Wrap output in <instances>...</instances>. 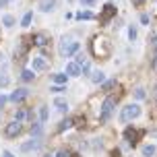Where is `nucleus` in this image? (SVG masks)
Segmentation results:
<instances>
[{
  "label": "nucleus",
  "mask_w": 157,
  "mask_h": 157,
  "mask_svg": "<svg viewBox=\"0 0 157 157\" xmlns=\"http://www.w3.org/2000/svg\"><path fill=\"white\" fill-rule=\"evenodd\" d=\"M139 116H141V105L139 103H128L120 112V120L122 122H130V120H134V118H139Z\"/></svg>",
  "instance_id": "nucleus-1"
},
{
  "label": "nucleus",
  "mask_w": 157,
  "mask_h": 157,
  "mask_svg": "<svg viewBox=\"0 0 157 157\" xmlns=\"http://www.w3.org/2000/svg\"><path fill=\"white\" fill-rule=\"evenodd\" d=\"M78 48H81V44L78 41H71V39H62V44H60V54L64 56V58H71V56H75L78 52Z\"/></svg>",
  "instance_id": "nucleus-2"
},
{
  "label": "nucleus",
  "mask_w": 157,
  "mask_h": 157,
  "mask_svg": "<svg viewBox=\"0 0 157 157\" xmlns=\"http://www.w3.org/2000/svg\"><path fill=\"white\" fill-rule=\"evenodd\" d=\"M114 108H116V97H105L101 103V122H105V120H110L112 112H114Z\"/></svg>",
  "instance_id": "nucleus-3"
},
{
  "label": "nucleus",
  "mask_w": 157,
  "mask_h": 157,
  "mask_svg": "<svg viewBox=\"0 0 157 157\" xmlns=\"http://www.w3.org/2000/svg\"><path fill=\"white\" fill-rule=\"evenodd\" d=\"M93 54L95 56H108L110 54V44L105 39H95L93 41Z\"/></svg>",
  "instance_id": "nucleus-4"
},
{
  "label": "nucleus",
  "mask_w": 157,
  "mask_h": 157,
  "mask_svg": "<svg viewBox=\"0 0 157 157\" xmlns=\"http://www.w3.org/2000/svg\"><path fill=\"white\" fill-rule=\"evenodd\" d=\"M23 130V126H21V122L19 120H15V122H10V124H6V128H4V134H6L8 139H15L17 134Z\"/></svg>",
  "instance_id": "nucleus-5"
},
{
  "label": "nucleus",
  "mask_w": 157,
  "mask_h": 157,
  "mask_svg": "<svg viewBox=\"0 0 157 157\" xmlns=\"http://www.w3.org/2000/svg\"><path fill=\"white\" fill-rule=\"evenodd\" d=\"M46 68H48V60L44 56H35L31 60V71L33 72H41V71H46Z\"/></svg>",
  "instance_id": "nucleus-6"
},
{
  "label": "nucleus",
  "mask_w": 157,
  "mask_h": 157,
  "mask_svg": "<svg viewBox=\"0 0 157 157\" xmlns=\"http://www.w3.org/2000/svg\"><path fill=\"white\" fill-rule=\"evenodd\" d=\"M114 15H116V6L114 4H105L103 6V13H101V23H108Z\"/></svg>",
  "instance_id": "nucleus-7"
},
{
  "label": "nucleus",
  "mask_w": 157,
  "mask_h": 157,
  "mask_svg": "<svg viewBox=\"0 0 157 157\" xmlns=\"http://www.w3.org/2000/svg\"><path fill=\"white\" fill-rule=\"evenodd\" d=\"M27 95H29V91H27V89H17V91H13V93H10V97H8V99H10V101H15V103H19V101H23Z\"/></svg>",
  "instance_id": "nucleus-8"
},
{
  "label": "nucleus",
  "mask_w": 157,
  "mask_h": 157,
  "mask_svg": "<svg viewBox=\"0 0 157 157\" xmlns=\"http://www.w3.org/2000/svg\"><path fill=\"white\" fill-rule=\"evenodd\" d=\"M66 75H68V77H78V75H81V64L78 62H68L66 64Z\"/></svg>",
  "instance_id": "nucleus-9"
},
{
  "label": "nucleus",
  "mask_w": 157,
  "mask_h": 157,
  "mask_svg": "<svg viewBox=\"0 0 157 157\" xmlns=\"http://www.w3.org/2000/svg\"><path fill=\"white\" fill-rule=\"evenodd\" d=\"M126 139H128V143H132V145H134V143H136V141H139V136H141V130H134V128H126Z\"/></svg>",
  "instance_id": "nucleus-10"
},
{
  "label": "nucleus",
  "mask_w": 157,
  "mask_h": 157,
  "mask_svg": "<svg viewBox=\"0 0 157 157\" xmlns=\"http://www.w3.org/2000/svg\"><path fill=\"white\" fill-rule=\"evenodd\" d=\"M56 2H58V0H41V2H39V10H41V13H50V10H54Z\"/></svg>",
  "instance_id": "nucleus-11"
},
{
  "label": "nucleus",
  "mask_w": 157,
  "mask_h": 157,
  "mask_svg": "<svg viewBox=\"0 0 157 157\" xmlns=\"http://www.w3.org/2000/svg\"><path fill=\"white\" fill-rule=\"evenodd\" d=\"M54 105H56V110H58V112H66V110H68V103H66L64 97H56Z\"/></svg>",
  "instance_id": "nucleus-12"
},
{
  "label": "nucleus",
  "mask_w": 157,
  "mask_h": 157,
  "mask_svg": "<svg viewBox=\"0 0 157 157\" xmlns=\"http://www.w3.org/2000/svg\"><path fill=\"white\" fill-rule=\"evenodd\" d=\"M91 81H93L95 85L103 83V81H105V72H103V71H93V75H91Z\"/></svg>",
  "instance_id": "nucleus-13"
},
{
  "label": "nucleus",
  "mask_w": 157,
  "mask_h": 157,
  "mask_svg": "<svg viewBox=\"0 0 157 157\" xmlns=\"http://www.w3.org/2000/svg\"><path fill=\"white\" fill-rule=\"evenodd\" d=\"M52 78H54L56 85H66V78H68V75H64V72H56V75H52Z\"/></svg>",
  "instance_id": "nucleus-14"
},
{
  "label": "nucleus",
  "mask_w": 157,
  "mask_h": 157,
  "mask_svg": "<svg viewBox=\"0 0 157 157\" xmlns=\"http://www.w3.org/2000/svg\"><path fill=\"white\" fill-rule=\"evenodd\" d=\"M155 155V147L153 145H145L143 147V157H153Z\"/></svg>",
  "instance_id": "nucleus-15"
},
{
  "label": "nucleus",
  "mask_w": 157,
  "mask_h": 157,
  "mask_svg": "<svg viewBox=\"0 0 157 157\" xmlns=\"http://www.w3.org/2000/svg\"><path fill=\"white\" fill-rule=\"evenodd\" d=\"M21 78H23L25 83H31L33 78H35V75H33V71H23L21 72Z\"/></svg>",
  "instance_id": "nucleus-16"
},
{
  "label": "nucleus",
  "mask_w": 157,
  "mask_h": 157,
  "mask_svg": "<svg viewBox=\"0 0 157 157\" xmlns=\"http://www.w3.org/2000/svg\"><path fill=\"white\" fill-rule=\"evenodd\" d=\"M33 41H35L37 46H46V44H48V37L44 35V33H37V35L33 37Z\"/></svg>",
  "instance_id": "nucleus-17"
},
{
  "label": "nucleus",
  "mask_w": 157,
  "mask_h": 157,
  "mask_svg": "<svg viewBox=\"0 0 157 157\" xmlns=\"http://www.w3.org/2000/svg\"><path fill=\"white\" fill-rule=\"evenodd\" d=\"M72 124H75V122H72L71 118H66V120H62V122L58 124V130H66V128H71Z\"/></svg>",
  "instance_id": "nucleus-18"
},
{
  "label": "nucleus",
  "mask_w": 157,
  "mask_h": 157,
  "mask_svg": "<svg viewBox=\"0 0 157 157\" xmlns=\"http://www.w3.org/2000/svg\"><path fill=\"white\" fill-rule=\"evenodd\" d=\"M31 19H33V13H25L21 25H23V27H29V25H31Z\"/></svg>",
  "instance_id": "nucleus-19"
},
{
  "label": "nucleus",
  "mask_w": 157,
  "mask_h": 157,
  "mask_svg": "<svg viewBox=\"0 0 157 157\" xmlns=\"http://www.w3.org/2000/svg\"><path fill=\"white\" fill-rule=\"evenodd\" d=\"M134 97H136V99H145V97H147L145 89H143V87H136V89H134Z\"/></svg>",
  "instance_id": "nucleus-20"
},
{
  "label": "nucleus",
  "mask_w": 157,
  "mask_h": 157,
  "mask_svg": "<svg viewBox=\"0 0 157 157\" xmlns=\"http://www.w3.org/2000/svg\"><path fill=\"white\" fill-rule=\"evenodd\" d=\"M78 19H83V21H91L93 19V13H89V10H85V13H78Z\"/></svg>",
  "instance_id": "nucleus-21"
},
{
  "label": "nucleus",
  "mask_w": 157,
  "mask_h": 157,
  "mask_svg": "<svg viewBox=\"0 0 157 157\" xmlns=\"http://www.w3.org/2000/svg\"><path fill=\"white\" fill-rule=\"evenodd\" d=\"M39 120H41V122H46V120H48V108H46V105L39 108Z\"/></svg>",
  "instance_id": "nucleus-22"
},
{
  "label": "nucleus",
  "mask_w": 157,
  "mask_h": 157,
  "mask_svg": "<svg viewBox=\"0 0 157 157\" xmlns=\"http://www.w3.org/2000/svg\"><path fill=\"white\" fill-rule=\"evenodd\" d=\"M2 23L6 25V27H13V25H15V17L6 15V17H4V19H2Z\"/></svg>",
  "instance_id": "nucleus-23"
},
{
  "label": "nucleus",
  "mask_w": 157,
  "mask_h": 157,
  "mask_svg": "<svg viewBox=\"0 0 157 157\" xmlns=\"http://www.w3.org/2000/svg\"><path fill=\"white\" fill-rule=\"evenodd\" d=\"M116 87V81H103V91H110Z\"/></svg>",
  "instance_id": "nucleus-24"
},
{
  "label": "nucleus",
  "mask_w": 157,
  "mask_h": 157,
  "mask_svg": "<svg viewBox=\"0 0 157 157\" xmlns=\"http://www.w3.org/2000/svg\"><path fill=\"white\" fill-rule=\"evenodd\" d=\"M31 134L33 136H39V134H41V124H33L31 126Z\"/></svg>",
  "instance_id": "nucleus-25"
},
{
  "label": "nucleus",
  "mask_w": 157,
  "mask_h": 157,
  "mask_svg": "<svg viewBox=\"0 0 157 157\" xmlns=\"http://www.w3.org/2000/svg\"><path fill=\"white\" fill-rule=\"evenodd\" d=\"M128 37H130V41H134V39H136V27H132V25L128 27Z\"/></svg>",
  "instance_id": "nucleus-26"
},
{
  "label": "nucleus",
  "mask_w": 157,
  "mask_h": 157,
  "mask_svg": "<svg viewBox=\"0 0 157 157\" xmlns=\"http://www.w3.org/2000/svg\"><path fill=\"white\" fill-rule=\"evenodd\" d=\"M52 91H54V93H62V91H66V87L64 85H56V87H52Z\"/></svg>",
  "instance_id": "nucleus-27"
},
{
  "label": "nucleus",
  "mask_w": 157,
  "mask_h": 157,
  "mask_svg": "<svg viewBox=\"0 0 157 157\" xmlns=\"http://www.w3.org/2000/svg\"><path fill=\"white\" fill-rule=\"evenodd\" d=\"M95 2H97V0H81V4H83V6H93Z\"/></svg>",
  "instance_id": "nucleus-28"
},
{
  "label": "nucleus",
  "mask_w": 157,
  "mask_h": 157,
  "mask_svg": "<svg viewBox=\"0 0 157 157\" xmlns=\"http://www.w3.org/2000/svg\"><path fill=\"white\" fill-rule=\"evenodd\" d=\"M25 116H27V114H25V110H19V114H17V120H19V122H21V120H23Z\"/></svg>",
  "instance_id": "nucleus-29"
},
{
  "label": "nucleus",
  "mask_w": 157,
  "mask_h": 157,
  "mask_svg": "<svg viewBox=\"0 0 157 157\" xmlns=\"http://www.w3.org/2000/svg\"><path fill=\"white\" fill-rule=\"evenodd\" d=\"M141 23H145V25L149 23V15H141Z\"/></svg>",
  "instance_id": "nucleus-30"
},
{
  "label": "nucleus",
  "mask_w": 157,
  "mask_h": 157,
  "mask_svg": "<svg viewBox=\"0 0 157 157\" xmlns=\"http://www.w3.org/2000/svg\"><path fill=\"white\" fill-rule=\"evenodd\" d=\"M56 157H71V155H68L66 151H58V155H56Z\"/></svg>",
  "instance_id": "nucleus-31"
},
{
  "label": "nucleus",
  "mask_w": 157,
  "mask_h": 157,
  "mask_svg": "<svg viewBox=\"0 0 157 157\" xmlns=\"http://www.w3.org/2000/svg\"><path fill=\"white\" fill-rule=\"evenodd\" d=\"M4 103H6V97H4V95H0V108H2Z\"/></svg>",
  "instance_id": "nucleus-32"
},
{
  "label": "nucleus",
  "mask_w": 157,
  "mask_h": 157,
  "mask_svg": "<svg viewBox=\"0 0 157 157\" xmlns=\"http://www.w3.org/2000/svg\"><path fill=\"white\" fill-rule=\"evenodd\" d=\"M8 2H10V0H0V8H2V6H6Z\"/></svg>",
  "instance_id": "nucleus-33"
},
{
  "label": "nucleus",
  "mask_w": 157,
  "mask_h": 157,
  "mask_svg": "<svg viewBox=\"0 0 157 157\" xmlns=\"http://www.w3.org/2000/svg\"><path fill=\"white\" fill-rule=\"evenodd\" d=\"M151 46H153V48H157V35L153 37V41H151Z\"/></svg>",
  "instance_id": "nucleus-34"
},
{
  "label": "nucleus",
  "mask_w": 157,
  "mask_h": 157,
  "mask_svg": "<svg viewBox=\"0 0 157 157\" xmlns=\"http://www.w3.org/2000/svg\"><path fill=\"white\" fill-rule=\"evenodd\" d=\"M2 157H15V155H13V153H8V151H4V155H2Z\"/></svg>",
  "instance_id": "nucleus-35"
},
{
  "label": "nucleus",
  "mask_w": 157,
  "mask_h": 157,
  "mask_svg": "<svg viewBox=\"0 0 157 157\" xmlns=\"http://www.w3.org/2000/svg\"><path fill=\"white\" fill-rule=\"evenodd\" d=\"M153 68H155V71H157V58H155V60H153Z\"/></svg>",
  "instance_id": "nucleus-36"
},
{
  "label": "nucleus",
  "mask_w": 157,
  "mask_h": 157,
  "mask_svg": "<svg viewBox=\"0 0 157 157\" xmlns=\"http://www.w3.org/2000/svg\"><path fill=\"white\" fill-rule=\"evenodd\" d=\"M134 2H136V4H141V2H145V0H134Z\"/></svg>",
  "instance_id": "nucleus-37"
},
{
  "label": "nucleus",
  "mask_w": 157,
  "mask_h": 157,
  "mask_svg": "<svg viewBox=\"0 0 157 157\" xmlns=\"http://www.w3.org/2000/svg\"><path fill=\"white\" fill-rule=\"evenodd\" d=\"M155 101H157V87H155Z\"/></svg>",
  "instance_id": "nucleus-38"
},
{
  "label": "nucleus",
  "mask_w": 157,
  "mask_h": 157,
  "mask_svg": "<svg viewBox=\"0 0 157 157\" xmlns=\"http://www.w3.org/2000/svg\"><path fill=\"white\" fill-rule=\"evenodd\" d=\"M46 157H50V155H46Z\"/></svg>",
  "instance_id": "nucleus-39"
}]
</instances>
